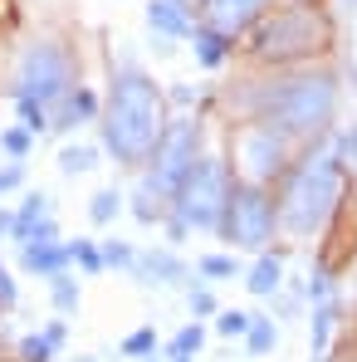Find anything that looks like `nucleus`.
I'll return each instance as SVG.
<instances>
[{
    "label": "nucleus",
    "mask_w": 357,
    "mask_h": 362,
    "mask_svg": "<svg viewBox=\"0 0 357 362\" xmlns=\"http://www.w3.org/2000/svg\"><path fill=\"white\" fill-rule=\"evenodd\" d=\"M78 362H93V358H78Z\"/></svg>",
    "instance_id": "58836bf2"
},
{
    "label": "nucleus",
    "mask_w": 357,
    "mask_h": 362,
    "mask_svg": "<svg viewBox=\"0 0 357 362\" xmlns=\"http://www.w3.org/2000/svg\"><path fill=\"white\" fill-rule=\"evenodd\" d=\"M274 343H279V323H274V318H264V313H254V318H250V333H245L250 358H269V353H274Z\"/></svg>",
    "instance_id": "6ab92c4d"
},
{
    "label": "nucleus",
    "mask_w": 357,
    "mask_h": 362,
    "mask_svg": "<svg viewBox=\"0 0 357 362\" xmlns=\"http://www.w3.org/2000/svg\"><path fill=\"white\" fill-rule=\"evenodd\" d=\"M10 230H15V211H5V206H0V235H10Z\"/></svg>",
    "instance_id": "c9c22d12"
},
{
    "label": "nucleus",
    "mask_w": 357,
    "mask_h": 362,
    "mask_svg": "<svg viewBox=\"0 0 357 362\" xmlns=\"http://www.w3.org/2000/svg\"><path fill=\"white\" fill-rule=\"evenodd\" d=\"M201 343H206V328H201V323H186L177 338L167 343V358H196V353H201Z\"/></svg>",
    "instance_id": "393cba45"
},
{
    "label": "nucleus",
    "mask_w": 357,
    "mask_h": 362,
    "mask_svg": "<svg viewBox=\"0 0 357 362\" xmlns=\"http://www.w3.org/2000/svg\"><path fill=\"white\" fill-rule=\"evenodd\" d=\"M230 103H235V113L245 122L274 127V132L294 137L298 147H308V142H323L333 132V118H338V78L328 69H289V74L245 83Z\"/></svg>",
    "instance_id": "f257e3e1"
},
{
    "label": "nucleus",
    "mask_w": 357,
    "mask_h": 362,
    "mask_svg": "<svg viewBox=\"0 0 357 362\" xmlns=\"http://www.w3.org/2000/svg\"><path fill=\"white\" fill-rule=\"evenodd\" d=\"M186 303H191V313H196V318H211V313H221V303H216V294H211L206 284H191V289H186Z\"/></svg>",
    "instance_id": "473e14b6"
},
{
    "label": "nucleus",
    "mask_w": 357,
    "mask_h": 362,
    "mask_svg": "<svg viewBox=\"0 0 357 362\" xmlns=\"http://www.w3.org/2000/svg\"><path fill=\"white\" fill-rule=\"evenodd\" d=\"M343 196H348V172H343L338 142H333V132H328V137H323L303 162H294V167L284 172V181H279V196H274V206H279V230L294 235V240L323 235L328 221L338 216Z\"/></svg>",
    "instance_id": "7ed1b4c3"
},
{
    "label": "nucleus",
    "mask_w": 357,
    "mask_h": 362,
    "mask_svg": "<svg viewBox=\"0 0 357 362\" xmlns=\"http://www.w3.org/2000/svg\"><path fill=\"white\" fill-rule=\"evenodd\" d=\"M333 5H338L343 15H353V10H357V0H333Z\"/></svg>",
    "instance_id": "e433bc0d"
},
{
    "label": "nucleus",
    "mask_w": 357,
    "mask_h": 362,
    "mask_svg": "<svg viewBox=\"0 0 357 362\" xmlns=\"http://www.w3.org/2000/svg\"><path fill=\"white\" fill-rule=\"evenodd\" d=\"M40 221H49V196H45V191H30V196L15 206V230H10V240L25 245L40 230Z\"/></svg>",
    "instance_id": "a211bd4d"
},
{
    "label": "nucleus",
    "mask_w": 357,
    "mask_h": 362,
    "mask_svg": "<svg viewBox=\"0 0 357 362\" xmlns=\"http://www.w3.org/2000/svg\"><path fill=\"white\" fill-rule=\"evenodd\" d=\"M122 358H157V328H132L122 338Z\"/></svg>",
    "instance_id": "bb28decb"
},
{
    "label": "nucleus",
    "mask_w": 357,
    "mask_h": 362,
    "mask_svg": "<svg viewBox=\"0 0 357 362\" xmlns=\"http://www.w3.org/2000/svg\"><path fill=\"white\" fill-rule=\"evenodd\" d=\"M132 279L137 284H167V289H177L191 279V264L181 259L177 250H137V259H132Z\"/></svg>",
    "instance_id": "9b49d317"
},
{
    "label": "nucleus",
    "mask_w": 357,
    "mask_h": 362,
    "mask_svg": "<svg viewBox=\"0 0 357 362\" xmlns=\"http://www.w3.org/2000/svg\"><path fill=\"white\" fill-rule=\"evenodd\" d=\"M313 333H308V362H328V343H333V328H338V299H318L308 313Z\"/></svg>",
    "instance_id": "dca6fc26"
},
{
    "label": "nucleus",
    "mask_w": 357,
    "mask_h": 362,
    "mask_svg": "<svg viewBox=\"0 0 357 362\" xmlns=\"http://www.w3.org/2000/svg\"><path fill=\"white\" fill-rule=\"evenodd\" d=\"M250 49H254L259 64H303V59H313V54L328 49V20L313 5L269 10L254 25V45Z\"/></svg>",
    "instance_id": "0eeeda50"
},
{
    "label": "nucleus",
    "mask_w": 357,
    "mask_h": 362,
    "mask_svg": "<svg viewBox=\"0 0 357 362\" xmlns=\"http://www.w3.org/2000/svg\"><path fill=\"white\" fill-rule=\"evenodd\" d=\"M98 113H103V98H98L88 83H78V88L64 93V103L49 113V132H74V127H83V122H98Z\"/></svg>",
    "instance_id": "ddd939ff"
},
{
    "label": "nucleus",
    "mask_w": 357,
    "mask_h": 362,
    "mask_svg": "<svg viewBox=\"0 0 357 362\" xmlns=\"http://www.w3.org/2000/svg\"><path fill=\"white\" fill-rule=\"evenodd\" d=\"M0 196H5V186H0Z\"/></svg>",
    "instance_id": "a19ab883"
},
{
    "label": "nucleus",
    "mask_w": 357,
    "mask_h": 362,
    "mask_svg": "<svg viewBox=\"0 0 357 362\" xmlns=\"http://www.w3.org/2000/svg\"><path fill=\"white\" fill-rule=\"evenodd\" d=\"M196 274L201 279H235L240 264H235V255H201L196 259Z\"/></svg>",
    "instance_id": "a878e982"
},
{
    "label": "nucleus",
    "mask_w": 357,
    "mask_h": 362,
    "mask_svg": "<svg viewBox=\"0 0 357 362\" xmlns=\"http://www.w3.org/2000/svg\"><path fill=\"white\" fill-rule=\"evenodd\" d=\"M245 289H250V294H259V299H274V294L284 289V259H279V255H269V250H259V259H254V269H250Z\"/></svg>",
    "instance_id": "f3484780"
},
{
    "label": "nucleus",
    "mask_w": 357,
    "mask_h": 362,
    "mask_svg": "<svg viewBox=\"0 0 357 362\" xmlns=\"http://www.w3.org/2000/svg\"><path fill=\"white\" fill-rule=\"evenodd\" d=\"M201 142H206V122L201 118H172L162 127V142L147 157V177H142L137 196H132V216L142 226H157L172 211V196L181 191V181L191 177V167L206 152Z\"/></svg>",
    "instance_id": "20e7f679"
},
{
    "label": "nucleus",
    "mask_w": 357,
    "mask_h": 362,
    "mask_svg": "<svg viewBox=\"0 0 357 362\" xmlns=\"http://www.w3.org/2000/svg\"><path fill=\"white\" fill-rule=\"evenodd\" d=\"M83 83L78 54L64 45L59 35H40L20 49L15 74H10V103H40V108H59L64 93Z\"/></svg>",
    "instance_id": "39448f33"
},
{
    "label": "nucleus",
    "mask_w": 357,
    "mask_h": 362,
    "mask_svg": "<svg viewBox=\"0 0 357 362\" xmlns=\"http://www.w3.org/2000/svg\"><path fill=\"white\" fill-rule=\"evenodd\" d=\"M269 10H274V0H201V25L235 40L245 30H254Z\"/></svg>",
    "instance_id": "9d476101"
},
{
    "label": "nucleus",
    "mask_w": 357,
    "mask_h": 362,
    "mask_svg": "<svg viewBox=\"0 0 357 362\" xmlns=\"http://www.w3.org/2000/svg\"><path fill=\"white\" fill-rule=\"evenodd\" d=\"M230 191H235V172H230V162L201 152V162L191 167V177L181 181V191L172 196V211H167V216H172V221H167L172 240H186L191 230L216 235V230L226 226Z\"/></svg>",
    "instance_id": "423d86ee"
},
{
    "label": "nucleus",
    "mask_w": 357,
    "mask_h": 362,
    "mask_svg": "<svg viewBox=\"0 0 357 362\" xmlns=\"http://www.w3.org/2000/svg\"><path fill=\"white\" fill-rule=\"evenodd\" d=\"M49 303H54L59 313H78V303H83V289H78V279H69V269L49 279Z\"/></svg>",
    "instance_id": "aec40b11"
},
{
    "label": "nucleus",
    "mask_w": 357,
    "mask_h": 362,
    "mask_svg": "<svg viewBox=\"0 0 357 362\" xmlns=\"http://www.w3.org/2000/svg\"><path fill=\"white\" fill-rule=\"evenodd\" d=\"M69 245V264H78L83 274H103V250L98 240H64Z\"/></svg>",
    "instance_id": "5701e85b"
},
{
    "label": "nucleus",
    "mask_w": 357,
    "mask_h": 362,
    "mask_svg": "<svg viewBox=\"0 0 357 362\" xmlns=\"http://www.w3.org/2000/svg\"><path fill=\"white\" fill-rule=\"evenodd\" d=\"M45 338H49L54 348H64V343H69V323H64V318H54V323H45Z\"/></svg>",
    "instance_id": "f704fd0d"
},
{
    "label": "nucleus",
    "mask_w": 357,
    "mask_h": 362,
    "mask_svg": "<svg viewBox=\"0 0 357 362\" xmlns=\"http://www.w3.org/2000/svg\"><path fill=\"white\" fill-rule=\"evenodd\" d=\"M353 294H357V274H353Z\"/></svg>",
    "instance_id": "4c0bfd02"
},
{
    "label": "nucleus",
    "mask_w": 357,
    "mask_h": 362,
    "mask_svg": "<svg viewBox=\"0 0 357 362\" xmlns=\"http://www.w3.org/2000/svg\"><path fill=\"white\" fill-rule=\"evenodd\" d=\"M118 211H122V196L113 191V186H108V191H98V196L88 201V221H93V226H113V221H118Z\"/></svg>",
    "instance_id": "b1692460"
},
{
    "label": "nucleus",
    "mask_w": 357,
    "mask_h": 362,
    "mask_svg": "<svg viewBox=\"0 0 357 362\" xmlns=\"http://www.w3.org/2000/svg\"><path fill=\"white\" fill-rule=\"evenodd\" d=\"M333 142H338V157H343V172H348V186H357V127H348V132H338Z\"/></svg>",
    "instance_id": "7c9ffc66"
},
{
    "label": "nucleus",
    "mask_w": 357,
    "mask_h": 362,
    "mask_svg": "<svg viewBox=\"0 0 357 362\" xmlns=\"http://www.w3.org/2000/svg\"><path fill=\"white\" fill-rule=\"evenodd\" d=\"M15 303H20V289H15V274H10V269L0 264V313H10Z\"/></svg>",
    "instance_id": "72a5a7b5"
},
{
    "label": "nucleus",
    "mask_w": 357,
    "mask_h": 362,
    "mask_svg": "<svg viewBox=\"0 0 357 362\" xmlns=\"http://www.w3.org/2000/svg\"><path fill=\"white\" fill-rule=\"evenodd\" d=\"M294 152H298L294 137H284L274 127H259V122H245L235 132V162H230V172H235V181H250V186H274L298 162Z\"/></svg>",
    "instance_id": "6e6552de"
},
{
    "label": "nucleus",
    "mask_w": 357,
    "mask_h": 362,
    "mask_svg": "<svg viewBox=\"0 0 357 362\" xmlns=\"http://www.w3.org/2000/svg\"><path fill=\"white\" fill-rule=\"evenodd\" d=\"M93 167H98V147H83V142H78V147H64L59 152L64 177H83V172H93Z\"/></svg>",
    "instance_id": "4be33fe9"
},
{
    "label": "nucleus",
    "mask_w": 357,
    "mask_h": 362,
    "mask_svg": "<svg viewBox=\"0 0 357 362\" xmlns=\"http://www.w3.org/2000/svg\"><path fill=\"white\" fill-rule=\"evenodd\" d=\"M98 127H103V152L118 167H127V172L147 167V157L157 152L162 127H167V98H162L157 78L142 64L122 59L113 69V88L103 98Z\"/></svg>",
    "instance_id": "f03ea898"
},
{
    "label": "nucleus",
    "mask_w": 357,
    "mask_h": 362,
    "mask_svg": "<svg viewBox=\"0 0 357 362\" xmlns=\"http://www.w3.org/2000/svg\"><path fill=\"white\" fill-rule=\"evenodd\" d=\"M54 353H59V348H54L45 333H25V338H20V362H54Z\"/></svg>",
    "instance_id": "cd10ccee"
},
{
    "label": "nucleus",
    "mask_w": 357,
    "mask_h": 362,
    "mask_svg": "<svg viewBox=\"0 0 357 362\" xmlns=\"http://www.w3.org/2000/svg\"><path fill=\"white\" fill-rule=\"evenodd\" d=\"M20 264L30 274H40V279H54V274L69 269V245L64 240H30V245H20Z\"/></svg>",
    "instance_id": "4468645a"
},
{
    "label": "nucleus",
    "mask_w": 357,
    "mask_h": 362,
    "mask_svg": "<svg viewBox=\"0 0 357 362\" xmlns=\"http://www.w3.org/2000/svg\"><path fill=\"white\" fill-rule=\"evenodd\" d=\"M250 318H254V313H245V308H226V313L216 318V333H221V338H245V333H250Z\"/></svg>",
    "instance_id": "c756f323"
},
{
    "label": "nucleus",
    "mask_w": 357,
    "mask_h": 362,
    "mask_svg": "<svg viewBox=\"0 0 357 362\" xmlns=\"http://www.w3.org/2000/svg\"><path fill=\"white\" fill-rule=\"evenodd\" d=\"M274 230H279V206H274V191H269V186L235 181L230 206H226V226H221V235L235 245V250H269Z\"/></svg>",
    "instance_id": "1a4fd4ad"
},
{
    "label": "nucleus",
    "mask_w": 357,
    "mask_h": 362,
    "mask_svg": "<svg viewBox=\"0 0 357 362\" xmlns=\"http://www.w3.org/2000/svg\"><path fill=\"white\" fill-rule=\"evenodd\" d=\"M191 49H196V64L201 69H221V64L235 54V40L221 35V30H211V25H196L191 30Z\"/></svg>",
    "instance_id": "2eb2a0df"
},
{
    "label": "nucleus",
    "mask_w": 357,
    "mask_h": 362,
    "mask_svg": "<svg viewBox=\"0 0 357 362\" xmlns=\"http://www.w3.org/2000/svg\"><path fill=\"white\" fill-rule=\"evenodd\" d=\"M147 30H152L157 40L177 45V40H191L196 15H191V5H186V0H152V5H147Z\"/></svg>",
    "instance_id": "f8f14e48"
},
{
    "label": "nucleus",
    "mask_w": 357,
    "mask_h": 362,
    "mask_svg": "<svg viewBox=\"0 0 357 362\" xmlns=\"http://www.w3.org/2000/svg\"><path fill=\"white\" fill-rule=\"evenodd\" d=\"M15 113H20V127H30L35 137L49 132V108H40V103H15Z\"/></svg>",
    "instance_id": "2f4dec72"
},
{
    "label": "nucleus",
    "mask_w": 357,
    "mask_h": 362,
    "mask_svg": "<svg viewBox=\"0 0 357 362\" xmlns=\"http://www.w3.org/2000/svg\"><path fill=\"white\" fill-rule=\"evenodd\" d=\"M142 362H157V358H142Z\"/></svg>",
    "instance_id": "ea45409f"
},
{
    "label": "nucleus",
    "mask_w": 357,
    "mask_h": 362,
    "mask_svg": "<svg viewBox=\"0 0 357 362\" xmlns=\"http://www.w3.org/2000/svg\"><path fill=\"white\" fill-rule=\"evenodd\" d=\"M0 152H5L10 162H25V157L35 152V132L20 127V122H15V127H0Z\"/></svg>",
    "instance_id": "412c9836"
},
{
    "label": "nucleus",
    "mask_w": 357,
    "mask_h": 362,
    "mask_svg": "<svg viewBox=\"0 0 357 362\" xmlns=\"http://www.w3.org/2000/svg\"><path fill=\"white\" fill-rule=\"evenodd\" d=\"M103 250V269H132V259H137V250L127 240H98Z\"/></svg>",
    "instance_id": "c85d7f7f"
}]
</instances>
